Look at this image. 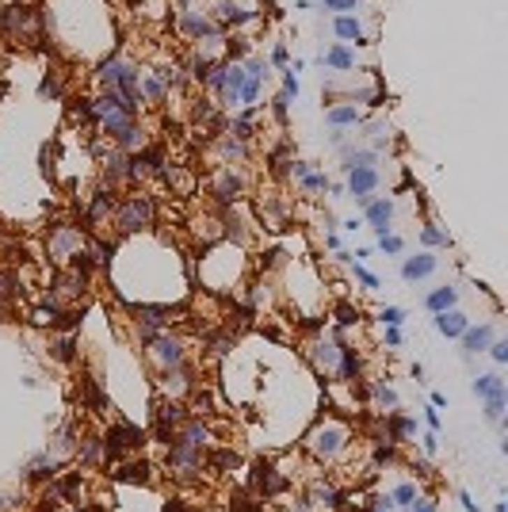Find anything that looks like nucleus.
Returning a JSON list of instances; mask_svg holds the SVG:
<instances>
[{
  "instance_id": "1",
  "label": "nucleus",
  "mask_w": 508,
  "mask_h": 512,
  "mask_svg": "<svg viewBox=\"0 0 508 512\" xmlns=\"http://www.w3.org/2000/svg\"><path fill=\"white\" fill-rule=\"evenodd\" d=\"M348 425H340V420H321V425H314L310 428V436H306V448L317 455L321 462H329V459H337V455L348 448Z\"/></svg>"
},
{
  "instance_id": "2",
  "label": "nucleus",
  "mask_w": 508,
  "mask_h": 512,
  "mask_svg": "<svg viewBox=\"0 0 508 512\" xmlns=\"http://www.w3.org/2000/svg\"><path fill=\"white\" fill-rule=\"evenodd\" d=\"M203 470V451L191 448V444L184 440H172L168 444V474L180 478V482H191V478H199Z\"/></svg>"
},
{
  "instance_id": "3",
  "label": "nucleus",
  "mask_w": 508,
  "mask_h": 512,
  "mask_svg": "<svg viewBox=\"0 0 508 512\" xmlns=\"http://www.w3.org/2000/svg\"><path fill=\"white\" fill-rule=\"evenodd\" d=\"M153 222V199L150 195H134L119 207V230L122 233H138Z\"/></svg>"
},
{
  "instance_id": "4",
  "label": "nucleus",
  "mask_w": 508,
  "mask_h": 512,
  "mask_svg": "<svg viewBox=\"0 0 508 512\" xmlns=\"http://www.w3.org/2000/svg\"><path fill=\"white\" fill-rule=\"evenodd\" d=\"M142 440H145V432L138 425H111V432L103 436V451L108 455H122V451H130V448H142Z\"/></svg>"
},
{
  "instance_id": "5",
  "label": "nucleus",
  "mask_w": 508,
  "mask_h": 512,
  "mask_svg": "<svg viewBox=\"0 0 508 512\" xmlns=\"http://www.w3.org/2000/svg\"><path fill=\"white\" fill-rule=\"evenodd\" d=\"M340 344L344 340H333V337H317L310 344V360L321 375H337V363H340Z\"/></svg>"
},
{
  "instance_id": "6",
  "label": "nucleus",
  "mask_w": 508,
  "mask_h": 512,
  "mask_svg": "<svg viewBox=\"0 0 508 512\" xmlns=\"http://www.w3.org/2000/svg\"><path fill=\"white\" fill-rule=\"evenodd\" d=\"M80 249V230L77 226H54L50 230V256L54 260H73V253Z\"/></svg>"
},
{
  "instance_id": "7",
  "label": "nucleus",
  "mask_w": 508,
  "mask_h": 512,
  "mask_svg": "<svg viewBox=\"0 0 508 512\" xmlns=\"http://www.w3.org/2000/svg\"><path fill=\"white\" fill-rule=\"evenodd\" d=\"M252 482H256L260 497H280V493L286 490V478L275 474V467H272V462H264V459L256 462V470H252Z\"/></svg>"
},
{
  "instance_id": "8",
  "label": "nucleus",
  "mask_w": 508,
  "mask_h": 512,
  "mask_svg": "<svg viewBox=\"0 0 508 512\" xmlns=\"http://www.w3.org/2000/svg\"><path fill=\"white\" fill-rule=\"evenodd\" d=\"M375 188H379V173H375V168H351V173H348V191L356 195L359 207H367V203H371V191Z\"/></svg>"
},
{
  "instance_id": "9",
  "label": "nucleus",
  "mask_w": 508,
  "mask_h": 512,
  "mask_svg": "<svg viewBox=\"0 0 508 512\" xmlns=\"http://www.w3.org/2000/svg\"><path fill=\"white\" fill-rule=\"evenodd\" d=\"M153 356H157L161 367H184V344L176 337H157L153 340Z\"/></svg>"
},
{
  "instance_id": "10",
  "label": "nucleus",
  "mask_w": 508,
  "mask_h": 512,
  "mask_svg": "<svg viewBox=\"0 0 508 512\" xmlns=\"http://www.w3.org/2000/svg\"><path fill=\"white\" fill-rule=\"evenodd\" d=\"M390 218H394V203H390V199L367 203V222L375 226V233H379V237H386V233H390Z\"/></svg>"
},
{
  "instance_id": "11",
  "label": "nucleus",
  "mask_w": 508,
  "mask_h": 512,
  "mask_svg": "<svg viewBox=\"0 0 508 512\" xmlns=\"http://www.w3.org/2000/svg\"><path fill=\"white\" fill-rule=\"evenodd\" d=\"M493 325H478V329H466L463 332V352L466 356H478V352H486L489 344H493Z\"/></svg>"
},
{
  "instance_id": "12",
  "label": "nucleus",
  "mask_w": 508,
  "mask_h": 512,
  "mask_svg": "<svg viewBox=\"0 0 508 512\" xmlns=\"http://www.w3.org/2000/svg\"><path fill=\"white\" fill-rule=\"evenodd\" d=\"M176 440H184V444H191V448H207L210 444V428L203 425V420H195V417H187L184 425H180V432H176Z\"/></svg>"
},
{
  "instance_id": "13",
  "label": "nucleus",
  "mask_w": 508,
  "mask_h": 512,
  "mask_svg": "<svg viewBox=\"0 0 508 512\" xmlns=\"http://www.w3.org/2000/svg\"><path fill=\"white\" fill-rule=\"evenodd\" d=\"M436 272V256H409L405 264H401V275H405L409 283H416V279H424V275H432Z\"/></svg>"
},
{
  "instance_id": "14",
  "label": "nucleus",
  "mask_w": 508,
  "mask_h": 512,
  "mask_svg": "<svg viewBox=\"0 0 508 512\" xmlns=\"http://www.w3.org/2000/svg\"><path fill=\"white\" fill-rule=\"evenodd\" d=\"M436 329L444 332V337H463V332L470 329V321L458 310H444V314H436Z\"/></svg>"
},
{
  "instance_id": "15",
  "label": "nucleus",
  "mask_w": 508,
  "mask_h": 512,
  "mask_svg": "<svg viewBox=\"0 0 508 512\" xmlns=\"http://www.w3.org/2000/svg\"><path fill=\"white\" fill-rule=\"evenodd\" d=\"M54 474H57V459H54L50 451H43V455H35V459H31L27 478H35V482H50Z\"/></svg>"
},
{
  "instance_id": "16",
  "label": "nucleus",
  "mask_w": 508,
  "mask_h": 512,
  "mask_svg": "<svg viewBox=\"0 0 508 512\" xmlns=\"http://www.w3.org/2000/svg\"><path fill=\"white\" fill-rule=\"evenodd\" d=\"M455 302H458V291L455 287H436L428 298H424V306H428L432 314H444V310H455Z\"/></svg>"
},
{
  "instance_id": "17",
  "label": "nucleus",
  "mask_w": 508,
  "mask_h": 512,
  "mask_svg": "<svg viewBox=\"0 0 508 512\" xmlns=\"http://www.w3.org/2000/svg\"><path fill=\"white\" fill-rule=\"evenodd\" d=\"M474 394L486 397V402H489V397H508L501 375H478V379H474Z\"/></svg>"
},
{
  "instance_id": "18",
  "label": "nucleus",
  "mask_w": 508,
  "mask_h": 512,
  "mask_svg": "<svg viewBox=\"0 0 508 512\" xmlns=\"http://www.w3.org/2000/svg\"><path fill=\"white\" fill-rule=\"evenodd\" d=\"M337 371H340V379H348V383H356V379H359V371H363V363H359L356 348L340 344V363H337Z\"/></svg>"
},
{
  "instance_id": "19",
  "label": "nucleus",
  "mask_w": 508,
  "mask_h": 512,
  "mask_svg": "<svg viewBox=\"0 0 508 512\" xmlns=\"http://www.w3.org/2000/svg\"><path fill=\"white\" fill-rule=\"evenodd\" d=\"M184 420H187V413H184V405H180V402H157V425L180 428Z\"/></svg>"
},
{
  "instance_id": "20",
  "label": "nucleus",
  "mask_w": 508,
  "mask_h": 512,
  "mask_svg": "<svg viewBox=\"0 0 508 512\" xmlns=\"http://www.w3.org/2000/svg\"><path fill=\"white\" fill-rule=\"evenodd\" d=\"M333 31H337L344 43H363V23H359V20H351V15H337Z\"/></svg>"
},
{
  "instance_id": "21",
  "label": "nucleus",
  "mask_w": 508,
  "mask_h": 512,
  "mask_svg": "<svg viewBox=\"0 0 508 512\" xmlns=\"http://www.w3.org/2000/svg\"><path fill=\"white\" fill-rule=\"evenodd\" d=\"M310 505H325V509H337L340 505V493L333 490V485H325V482H314L310 485Z\"/></svg>"
},
{
  "instance_id": "22",
  "label": "nucleus",
  "mask_w": 508,
  "mask_h": 512,
  "mask_svg": "<svg viewBox=\"0 0 508 512\" xmlns=\"http://www.w3.org/2000/svg\"><path fill=\"white\" fill-rule=\"evenodd\" d=\"M215 191H218V199H222V203H233L237 191H241V176L222 173V176H218V184H215Z\"/></svg>"
},
{
  "instance_id": "23",
  "label": "nucleus",
  "mask_w": 508,
  "mask_h": 512,
  "mask_svg": "<svg viewBox=\"0 0 508 512\" xmlns=\"http://www.w3.org/2000/svg\"><path fill=\"white\" fill-rule=\"evenodd\" d=\"M115 478L119 482H150V462H126L122 470H115Z\"/></svg>"
},
{
  "instance_id": "24",
  "label": "nucleus",
  "mask_w": 508,
  "mask_h": 512,
  "mask_svg": "<svg viewBox=\"0 0 508 512\" xmlns=\"http://www.w3.org/2000/svg\"><path fill=\"white\" fill-rule=\"evenodd\" d=\"M371 394H375V405H379L382 413H394L398 409V390H390L386 383H375Z\"/></svg>"
},
{
  "instance_id": "25",
  "label": "nucleus",
  "mask_w": 508,
  "mask_h": 512,
  "mask_svg": "<svg viewBox=\"0 0 508 512\" xmlns=\"http://www.w3.org/2000/svg\"><path fill=\"white\" fill-rule=\"evenodd\" d=\"M122 176H130V157L119 149V153H111V157H108V180L119 184Z\"/></svg>"
},
{
  "instance_id": "26",
  "label": "nucleus",
  "mask_w": 508,
  "mask_h": 512,
  "mask_svg": "<svg viewBox=\"0 0 508 512\" xmlns=\"http://www.w3.org/2000/svg\"><path fill=\"white\" fill-rule=\"evenodd\" d=\"M134 314H138V325H153V329H161L168 321V314L161 306H134Z\"/></svg>"
},
{
  "instance_id": "27",
  "label": "nucleus",
  "mask_w": 508,
  "mask_h": 512,
  "mask_svg": "<svg viewBox=\"0 0 508 512\" xmlns=\"http://www.w3.org/2000/svg\"><path fill=\"white\" fill-rule=\"evenodd\" d=\"M329 123L337 126V130H340V126H351V123H359V111L351 108V103H340V108L329 111Z\"/></svg>"
},
{
  "instance_id": "28",
  "label": "nucleus",
  "mask_w": 508,
  "mask_h": 512,
  "mask_svg": "<svg viewBox=\"0 0 508 512\" xmlns=\"http://www.w3.org/2000/svg\"><path fill=\"white\" fill-rule=\"evenodd\" d=\"M207 467L218 470V474H226V470L237 467V451H210L207 455Z\"/></svg>"
},
{
  "instance_id": "29",
  "label": "nucleus",
  "mask_w": 508,
  "mask_h": 512,
  "mask_svg": "<svg viewBox=\"0 0 508 512\" xmlns=\"http://www.w3.org/2000/svg\"><path fill=\"white\" fill-rule=\"evenodd\" d=\"M77 490H80V474H69V478H61V482H54V485H50V497L69 501Z\"/></svg>"
},
{
  "instance_id": "30",
  "label": "nucleus",
  "mask_w": 508,
  "mask_h": 512,
  "mask_svg": "<svg viewBox=\"0 0 508 512\" xmlns=\"http://www.w3.org/2000/svg\"><path fill=\"white\" fill-rule=\"evenodd\" d=\"M390 497H394V505H398V509H409L416 497H421V493H416V485H413V482H401V485H394V493H390Z\"/></svg>"
},
{
  "instance_id": "31",
  "label": "nucleus",
  "mask_w": 508,
  "mask_h": 512,
  "mask_svg": "<svg viewBox=\"0 0 508 512\" xmlns=\"http://www.w3.org/2000/svg\"><path fill=\"white\" fill-rule=\"evenodd\" d=\"M325 61H329L333 69H351V65H356V58H351L348 46H333V50L325 54Z\"/></svg>"
},
{
  "instance_id": "32",
  "label": "nucleus",
  "mask_w": 508,
  "mask_h": 512,
  "mask_svg": "<svg viewBox=\"0 0 508 512\" xmlns=\"http://www.w3.org/2000/svg\"><path fill=\"white\" fill-rule=\"evenodd\" d=\"M77 455H80V462H100L103 459V440H96V436H92V440H85L77 448Z\"/></svg>"
},
{
  "instance_id": "33",
  "label": "nucleus",
  "mask_w": 508,
  "mask_h": 512,
  "mask_svg": "<svg viewBox=\"0 0 508 512\" xmlns=\"http://www.w3.org/2000/svg\"><path fill=\"white\" fill-rule=\"evenodd\" d=\"M111 210H115V195L100 191V195H96V203H92V210H88V218H92V222H100L103 214H111Z\"/></svg>"
},
{
  "instance_id": "34",
  "label": "nucleus",
  "mask_w": 508,
  "mask_h": 512,
  "mask_svg": "<svg viewBox=\"0 0 508 512\" xmlns=\"http://www.w3.org/2000/svg\"><path fill=\"white\" fill-rule=\"evenodd\" d=\"M54 455V459H61V455H69L73 451V428H61V432L54 436V448H46Z\"/></svg>"
},
{
  "instance_id": "35",
  "label": "nucleus",
  "mask_w": 508,
  "mask_h": 512,
  "mask_svg": "<svg viewBox=\"0 0 508 512\" xmlns=\"http://www.w3.org/2000/svg\"><path fill=\"white\" fill-rule=\"evenodd\" d=\"M85 394H88V405H92L96 413L108 409V397H103V390L96 386V379H85Z\"/></svg>"
},
{
  "instance_id": "36",
  "label": "nucleus",
  "mask_w": 508,
  "mask_h": 512,
  "mask_svg": "<svg viewBox=\"0 0 508 512\" xmlns=\"http://www.w3.org/2000/svg\"><path fill=\"white\" fill-rule=\"evenodd\" d=\"M394 459H398V451H394V444H390V440L386 444H382V440L375 444V470L386 467V462H394Z\"/></svg>"
},
{
  "instance_id": "37",
  "label": "nucleus",
  "mask_w": 508,
  "mask_h": 512,
  "mask_svg": "<svg viewBox=\"0 0 508 512\" xmlns=\"http://www.w3.org/2000/svg\"><path fill=\"white\" fill-rule=\"evenodd\" d=\"M505 405H508V397H489V402H486V420L501 425V420H505Z\"/></svg>"
},
{
  "instance_id": "38",
  "label": "nucleus",
  "mask_w": 508,
  "mask_h": 512,
  "mask_svg": "<svg viewBox=\"0 0 508 512\" xmlns=\"http://www.w3.org/2000/svg\"><path fill=\"white\" fill-rule=\"evenodd\" d=\"M184 27L195 31V35H215V23H210V20H195V15H184Z\"/></svg>"
},
{
  "instance_id": "39",
  "label": "nucleus",
  "mask_w": 508,
  "mask_h": 512,
  "mask_svg": "<svg viewBox=\"0 0 508 512\" xmlns=\"http://www.w3.org/2000/svg\"><path fill=\"white\" fill-rule=\"evenodd\" d=\"M367 512H398V505H394V497H390V493H382V497H371Z\"/></svg>"
},
{
  "instance_id": "40",
  "label": "nucleus",
  "mask_w": 508,
  "mask_h": 512,
  "mask_svg": "<svg viewBox=\"0 0 508 512\" xmlns=\"http://www.w3.org/2000/svg\"><path fill=\"white\" fill-rule=\"evenodd\" d=\"M73 356H77V352H73V340H69V337H65V340H57V344H54V360L73 363Z\"/></svg>"
},
{
  "instance_id": "41",
  "label": "nucleus",
  "mask_w": 508,
  "mask_h": 512,
  "mask_svg": "<svg viewBox=\"0 0 508 512\" xmlns=\"http://www.w3.org/2000/svg\"><path fill=\"white\" fill-rule=\"evenodd\" d=\"M379 318H382V325H390V329H398V325L405 321V310H398V306H386V310H382Z\"/></svg>"
},
{
  "instance_id": "42",
  "label": "nucleus",
  "mask_w": 508,
  "mask_h": 512,
  "mask_svg": "<svg viewBox=\"0 0 508 512\" xmlns=\"http://www.w3.org/2000/svg\"><path fill=\"white\" fill-rule=\"evenodd\" d=\"M486 352L493 356V363H508V340H497V337H493V344H489Z\"/></svg>"
},
{
  "instance_id": "43",
  "label": "nucleus",
  "mask_w": 508,
  "mask_h": 512,
  "mask_svg": "<svg viewBox=\"0 0 508 512\" xmlns=\"http://www.w3.org/2000/svg\"><path fill=\"white\" fill-rule=\"evenodd\" d=\"M337 321L340 325H356L359 321V310H356V306H348V302H340L337 306Z\"/></svg>"
},
{
  "instance_id": "44",
  "label": "nucleus",
  "mask_w": 508,
  "mask_h": 512,
  "mask_svg": "<svg viewBox=\"0 0 508 512\" xmlns=\"http://www.w3.org/2000/svg\"><path fill=\"white\" fill-rule=\"evenodd\" d=\"M424 245H447V233L444 230H436V226H424Z\"/></svg>"
},
{
  "instance_id": "45",
  "label": "nucleus",
  "mask_w": 508,
  "mask_h": 512,
  "mask_svg": "<svg viewBox=\"0 0 508 512\" xmlns=\"http://www.w3.org/2000/svg\"><path fill=\"white\" fill-rule=\"evenodd\" d=\"M153 440H157V444H165V448H168V444L176 440V428H172V425H153Z\"/></svg>"
},
{
  "instance_id": "46",
  "label": "nucleus",
  "mask_w": 508,
  "mask_h": 512,
  "mask_svg": "<svg viewBox=\"0 0 508 512\" xmlns=\"http://www.w3.org/2000/svg\"><path fill=\"white\" fill-rule=\"evenodd\" d=\"M229 348H233V337H229V332H222V337L210 340V352H215V356H226Z\"/></svg>"
},
{
  "instance_id": "47",
  "label": "nucleus",
  "mask_w": 508,
  "mask_h": 512,
  "mask_svg": "<svg viewBox=\"0 0 508 512\" xmlns=\"http://www.w3.org/2000/svg\"><path fill=\"white\" fill-rule=\"evenodd\" d=\"M233 509H237V512H260V505L249 497V493H237V497H233Z\"/></svg>"
},
{
  "instance_id": "48",
  "label": "nucleus",
  "mask_w": 508,
  "mask_h": 512,
  "mask_svg": "<svg viewBox=\"0 0 508 512\" xmlns=\"http://www.w3.org/2000/svg\"><path fill=\"white\" fill-rule=\"evenodd\" d=\"M379 245H382V253H390V256H398V253H401V237H394V233L379 237Z\"/></svg>"
},
{
  "instance_id": "49",
  "label": "nucleus",
  "mask_w": 508,
  "mask_h": 512,
  "mask_svg": "<svg viewBox=\"0 0 508 512\" xmlns=\"http://www.w3.org/2000/svg\"><path fill=\"white\" fill-rule=\"evenodd\" d=\"M222 20L245 23V20H249V12H241V8H237V4H222Z\"/></svg>"
},
{
  "instance_id": "50",
  "label": "nucleus",
  "mask_w": 508,
  "mask_h": 512,
  "mask_svg": "<svg viewBox=\"0 0 508 512\" xmlns=\"http://www.w3.org/2000/svg\"><path fill=\"white\" fill-rule=\"evenodd\" d=\"M222 153H226V157H245V142L229 138V142H222Z\"/></svg>"
},
{
  "instance_id": "51",
  "label": "nucleus",
  "mask_w": 508,
  "mask_h": 512,
  "mask_svg": "<svg viewBox=\"0 0 508 512\" xmlns=\"http://www.w3.org/2000/svg\"><path fill=\"white\" fill-rule=\"evenodd\" d=\"M145 92H150L153 96V100H161V96H165V80H157V77H150V80H145Z\"/></svg>"
},
{
  "instance_id": "52",
  "label": "nucleus",
  "mask_w": 508,
  "mask_h": 512,
  "mask_svg": "<svg viewBox=\"0 0 508 512\" xmlns=\"http://www.w3.org/2000/svg\"><path fill=\"white\" fill-rule=\"evenodd\" d=\"M421 448L428 451V455H436V451H440V436H436V432H424V436H421Z\"/></svg>"
},
{
  "instance_id": "53",
  "label": "nucleus",
  "mask_w": 508,
  "mask_h": 512,
  "mask_svg": "<svg viewBox=\"0 0 508 512\" xmlns=\"http://www.w3.org/2000/svg\"><path fill=\"white\" fill-rule=\"evenodd\" d=\"M302 184H306L310 191H325V188H329V184H325V176H314V173H310L306 180H302Z\"/></svg>"
},
{
  "instance_id": "54",
  "label": "nucleus",
  "mask_w": 508,
  "mask_h": 512,
  "mask_svg": "<svg viewBox=\"0 0 508 512\" xmlns=\"http://www.w3.org/2000/svg\"><path fill=\"white\" fill-rule=\"evenodd\" d=\"M356 279H359V283H363V287H367V291H375V287H379V279H375V275H371V272H363V268H356Z\"/></svg>"
},
{
  "instance_id": "55",
  "label": "nucleus",
  "mask_w": 508,
  "mask_h": 512,
  "mask_svg": "<svg viewBox=\"0 0 508 512\" xmlns=\"http://www.w3.org/2000/svg\"><path fill=\"white\" fill-rule=\"evenodd\" d=\"M283 96L291 100V96H298V80H294V73H286V80H283Z\"/></svg>"
},
{
  "instance_id": "56",
  "label": "nucleus",
  "mask_w": 508,
  "mask_h": 512,
  "mask_svg": "<svg viewBox=\"0 0 508 512\" xmlns=\"http://www.w3.org/2000/svg\"><path fill=\"white\" fill-rule=\"evenodd\" d=\"M409 512H436V505H432L428 497H416L413 505H409Z\"/></svg>"
},
{
  "instance_id": "57",
  "label": "nucleus",
  "mask_w": 508,
  "mask_h": 512,
  "mask_svg": "<svg viewBox=\"0 0 508 512\" xmlns=\"http://www.w3.org/2000/svg\"><path fill=\"white\" fill-rule=\"evenodd\" d=\"M351 4H356V0H325V8H329V12H348Z\"/></svg>"
},
{
  "instance_id": "58",
  "label": "nucleus",
  "mask_w": 508,
  "mask_h": 512,
  "mask_svg": "<svg viewBox=\"0 0 508 512\" xmlns=\"http://www.w3.org/2000/svg\"><path fill=\"white\" fill-rule=\"evenodd\" d=\"M291 173L298 176V180H306V176H310V165H306V161H291Z\"/></svg>"
},
{
  "instance_id": "59",
  "label": "nucleus",
  "mask_w": 508,
  "mask_h": 512,
  "mask_svg": "<svg viewBox=\"0 0 508 512\" xmlns=\"http://www.w3.org/2000/svg\"><path fill=\"white\" fill-rule=\"evenodd\" d=\"M424 420H428V428H432V432L440 428V413H436V405H428V409H424Z\"/></svg>"
},
{
  "instance_id": "60",
  "label": "nucleus",
  "mask_w": 508,
  "mask_h": 512,
  "mask_svg": "<svg viewBox=\"0 0 508 512\" xmlns=\"http://www.w3.org/2000/svg\"><path fill=\"white\" fill-rule=\"evenodd\" d=\"M458 501H463V509H466V512H478V501H474L470 493H458Z\"/></svg>"
},
{
  "instance_id": "61",
  "label": "nucleus",
  "mask_w": 508,
  "mask_h": 512,
  "mask_svg": "<svg viewBox=\"0 0 508 512\" xmlns=\"http://www.w3.org/2000/svg\"><path fill=\"white\" fill-rule=\"evenodd\" d=\"M38 92H43V96H57V80H54V77L43 80V88H38Z\"/></svg>"
},
{
  "instance_id": "62",
  "label": "nucleus",
  "mask_w": 508,
  "mask_h": 512,
  "mask_svg": "<svg viewBox=\"0 0 508 512\" xmlns=\"http://www.w3.org/2000/svg\"><path fill=\"white\" fill-rule=\"evenodd\" d=\"M386 344H390V348H398V344H401V332H398V329H390V325H386Z\"/></svg>"
},
{
  "instance_id": "63",
  "label": "nucleus",
  "mask_w": 508,
  "mask_h": 512,
  "mask_svg": "<svg viewBox=\"0 0 508 512\" xmlns=\"http://www.w3.org/2000/svg\"><path fill=\"white\" fill-rule=\"evenodd\" d=\"M0 509H4V497H0Z\"/></svg>"
}]
</instances>
